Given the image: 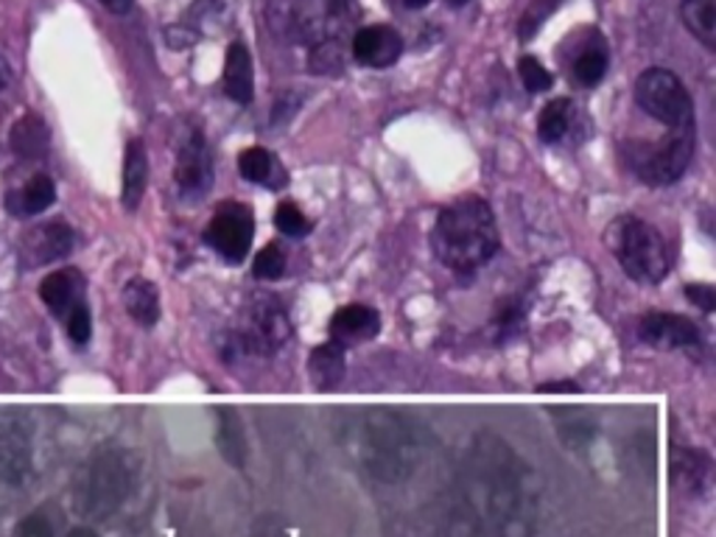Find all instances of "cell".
<instances>
[{
    "instance_id": "9a60e30c",
    "label": "cell",
    "mask_w": 716,
    "mask_h": 537,
    "mask_svg": "<svg viewBox=\"0 0 716 537\" xmlns=\"http://www.w3.org/2000/svg\"><path fill=\"white\" fill-rule=\"evenodd\" d=\"M146 185H149V155L144 140H129L124 157V187H121V202L126 210H135L140 205Z\"/></svg>"
},
{
    "instance_id": "7a4b0ae2",
    "label": "cell",
    "mask_w": 716,
    "mask_h": 537,
    "mask_svg": "<svg viewBox=\"0 0 716 537\" xmlns=\"http://www.w3.org/2000/svg\"><path fill=\"white\" fill-rule=\"evenodd\" d=\"M501 247L492 207L481 196H462L436 216L431 250L451 272L470 275L496 258Z\"/></svg>"
},
{
    "instance_id": "3957f363",
    "label": "cell",
    "mask_w": 716,
    "mask_h": 537,
    "mask_svg": "<svg viewBox=\"0 0 716 537\" xmlns=\"http://www.w3.org/2000/svg\"><path fill=\"white\" fill-rule=\"evenodd\" d=\"M607 244L624 275L641 286H655L669 275L667 241L638 216H618L607 230Z\"/></svg>"
},
{
    "instance_id": "1f68e13d",
    "label": "cell",
    "mask_w": 716,
    "mask_h": 537,
    "mask_svg": "<svg viewBox=\"0 0 716 537\" xmlns=\"http://www.w3.org/2000/svg\"><path fill=\"white\" fill-rule=\"evenodd\" d=\"M541 395H580V387L577 384H543L537 387Z\"/></svg>"
},
{
    "instance_id": "52a82bcc",
    "label": "cell",
    "mask_w": 716,
    "mask_h": 537,
    "mask_svg": "<svg viewBox=\"0 0 716 537\" xmlns=\"http://www.w3.org/2000/svg\"><path fill=\"white\" fill-rule=\"evenodd\" d=\"M177 194L194 205L202 196L211 194L213 187V157L211 146L205 140V132L200 126H187L177 146V165H174Z\"/></svg>"
},
{
    "instance_id": "836d02e7",
    "label": "cell",
    "mask_w": 716,
    "mask_h": 537,
    "mask_svg": "<svg viewBox=\"0 0 716 537\" xmlns=\"http://www.w3.org/2000/svg\"><path fill=\"white\" fill-rule=\"evenodd\" d=\"M9 82H12V65L0 57V90H7Z\"/></svg>"
},
{
    "instance_id": "603a6c76",
    "label": "cell",
    "mask_w": 716,
    "mask_h": 537,
    "mask_svg": "<svg viewBox=\"0 0 716 537\" xmlns=\"http://www.w3.org/2000/svg\"><path fill=\"white\" fill-rule=\"evenodd\" d=\"M674 473L692 493H703L711 481V459L697 448L680 450L674 459Z\"/></svg>"
},
{
    "instance_id": "7402d4cb",
    "label": "cell",
    "mask_w": 716,
    "mask_h": 537,
    "mask_svg": "<svg viewBox=\"0 0 716 537\" xmlns=\"http://www.w3.org/2000/svg\"><path fill=\"white\" fill-rule=\"evenodd\" d=\"M573 121V104L571 99H555L543 106L541 118H537V135L543 144H560L568 135Z\"/></svg>"
},
{
    "instance_id": "9c48e42d",
    "label": "cell",
    "mask_w": 716,
    "mask_h": 537,
    "mask_svg": "<svg viewBox=\"0 0 716 537\" xmlns=\"http://www.w3.org/2000/svg\"><path fill=\"white\" fill-rule=\"evenodd\" d=\"M76 247V232L68 221L54 219L25 230L20 238V255L25 266H48L68 258Z\"/></svg>"
},
{
    "instance_id": "2e32d148",
    "label": "cell",
    "mask_w": 716,
    "mask_h": 537,
    "mask_svg": "<svg viewBox=\"0 0 716 537\" xmlns=\"http://www.w3.org/2000/svg\"><path fill=\"white\" fill-rule=\"evenodd\" d=\"M9 146H12V151L20 160H43L50 146L48 126H45V121L39 115H23L12 126V132H9Z\"/></svg>"
},
{
    "instance_id": "d6986e66",
    "label": "cell",
    "mask_w": 716,
    "mask_h": 537,
    "mask_svg": "<svg viewBox=\"0 0 716 537\" xmlns=\"http://www.w3.org/2000/svg\"><path fill=\"white\" fill-rule=\"evenodd\" d=\"M238 171H241L243 180L258 182V185L283 187V182H286L281 163L274 160L272 151L261 149V146H252V149L241 151V157H238Z\"/></svg>"
},
{
    "instance_id": "d4e9b609",
    "label": "cell",
    "mask_w": 716,
    "mask_h": 537,
    "mask_svg": "<svg viewBox=\"0 0 716 537\" xmlns=\"http://www.w3.org/2000/svg\"><path fill=\"white\" fill-rule=\"evenodd\" d=\"M274 225H277V230L288 238H306L314 227L311 219H308L306 213L299 210L294 202H283V205H277V210H274Z\"/></svg>"
},
{
    "instance_id": "d6a6232c",
    "label": "cell",
    "mask_w": 716,
    "mask_h": 537,
    "mask_svg": "<svg viewBox=\"0 0 716 537\" xmlns=\"http://www.w3.org/2000/svg\"><path fill=\"white\" fill-rule=\"evenodd\" d=\"M99 3L104 9H110L113 14H126L132 9V3H135V0H99Z\"/></svg>"
},
{
    "instance_id": "8fae6325",
    "label": "cell",
    "mask_w": 716,
    "mask_h": 537,
    "mask_svg": "<svg viewBox=\"0 0 716 537\" xmlns=\"http://www.w3.org/2000/svg\"><path fill=\"white\" fill-rule=\"evenodd\" d=\"M404 54V37L395 32L393 25H367L353 34V57L355 62L367 68H389Z\"/></svg>"
},
{
    "instance_id": "277c9868",
    "label": "cell",
    "mask_w": 716,
    "mask_h": 537,
    "mask_svg": "<svg viewBox=\"0 0 716 537\" xmlns=\"http://www.w3.org/2000/svg\"><path fill=\"white\" fill-rule=\"evenodd\" d=\"M694 149H697V129H669L667 138H660L658 144H629L627 165L647 185H674L692 165Z\"/></svg>"
},
{
    "instance_id": "e575fe53",
    "label": "cell",
    "mask_w": 716,
    "mask_h": 537,
    "mask_svg": "<svg viewBox=\"0 0 716 537\" xmlns=\"http://www.w3.org/2000/svg\"><path fill=\"white\" fill-rule=\"evenodd\" d=\"M406 9H425L431 3V0H400Z\"/></svg>"
},
{
    "instance_id": "8992f818",
    "label": "cell",
    "mask_w": 716,
    "mask_h": 537,
    "mask_svg": "<svg viewBox=\"0 0 716 537\" xmlns=\"http://www.w3.org/2000/svg\"><path fill=\"white\" fill-rule=\"evenodd\" d=\"M636 101L649 118L663 124L672 132L697 129L694 121V101L672 70L649 68L638 76Z\"/></svg>"
},
{
    "instance_id": "83f0119b",
    "label": "cell",
    "mask_w": 716,
    "mask_h": 537,
    "mask_svg": "<svg viewBox=\"0 0 716 537\" xmlns=\"http://www.w3.org/2000/svg\"><path fill=\"white\" fill-rule=\"evenodd\" d=\"M518 73H521L523 88L535 95L546 93V90H552V84H555L552 73L543 68V62L537 57H521V62H518Z\"/></svg>"
},
{
    "instance_id": "484cf974",
    "label": "cell",
    "mask_w": 716,
    "mask_h": 537,
    "mask_svg": "<svg viewBox=\"0 0 716 537\" xmlns=\"http://www.w3.org/2000/svg\"><path fill=\"white\" fill-rule=\"evenodd\" d=\"M562 0H532L530 9L523 12L521 23H518V37L521 39H532L537 32H541V25L546 23L552 14L560 9Z\"/></svg>"
},
{
    "instance_id": "5bb4252c",
    "label": "cell",
    "mask_w": 716,
    "mask_h": 537,
    "mask_svg": "<svg viewBox=\"0 0 716 537\" xmlns=\"http://www.w3.org/2000/svg\"><path fill=\"white\" fill-rule=\"evenodd\" d=\"M54 202H57L54 180L48 174H37L7 196V210L18 219H29V216H39V213L48 210Z\"/></svg>"
},
{
    "instance_id": "4316f807",
    "label": "cell",
    "mask_w": 716,
    "mask_h": 537,
    "mask_svg": "<svg viewBox=\"0 0 716 537\" xmlns=\"http://www.w3.org/2000/svg\"><path fill=\"white\" fill-rule=\"evenodd\" d=\"M286 272V252L277 244H266L255 255V263H252V275L258 281H277Z\"/></svg>"
},
{
    "instance_id": "4dcf8cb0",
    "label": "cell",
    "mask_w": 716,
    "mask_h": 537,
    "mask_svg": "<svg viewBox=\"0 0 716 537\" xmlns=\"http://www.w3.org/2000/svg\"><path fill=\"white\" fill-rule=\"evenodd\" d=\"M521 322H523V311L521 306H515V302H510L504 311L496 313V328H499L501 336H512V333L521 328Z\"/></svg>"
},
{
    "instance_id": "ffe728a7",
    "label": "cell",
    "mask_w": 716,
    "mask_h": 537,
    "mask_svg": "<svg viewBox=\"0 0 716 537\" xmlns=\"http://www.w3.org/2000/svg\"><path fill=\"white\" fill-rule=\"evenodd\" d=\"M308 373L319 389H333L344 378V347L337 342L319 344L308 358Z\"/></svg>"
},
{
    "instance_id": "cb8c5ba5",
    "label": "cell",
    "mask_w": 716,
    "mask_h": 537,
    "mask_svg": "<svg viewBox=\"0 0 716 537\" xmlns=\"http://www.w3.org/2000/svg\"><path fill=\"white\" fill-rule=\"evenodd\" d=\"M607 73V50L604 48H588L582 50L577 62H573V76H577V82L588 84V88H596L599 82Z\"/></svg>"
},
{
    "instance_id": "5b68a950",
    "label": "cell",
    "mask_w": 716,
    "mask_h": 537,
    "mask_svg": "<svg viewBox=\"0 0 716 537\" xmlns=\"http://www.w3.org/2000/svg\"><path fill=\"white\" fill-rule=\"evenodd\" d=\"M292 336V322L277 297H255L247 306L236 331L227 333V356H269Z\"/></svg>"
},
{
    "instance_id": "d590c367",
    "label": "cell",
    "mask_w": 716,
    "mask_h": 537,
    "mask_svg": "<svg viewBox=\"0 0 716 537\" xmlns=\"http://www.w3.org/2000/svg\"><path fill=\"white\" fill-rule=\"evenodd\" d=\"M445 3H448V7H454V9H459V7H465V3H470V0H445Z\"/></svg>"
},
{
    "instance_id": "f1b7e54d",
    "label": "cell",
    "mask_w": 716,
    "mask_h": 537,
    "mask_svg": "<svg viewBox=\"0 0 716 537\" xmlns=\"http://www.w3.org/2000/svg\"><path fill=\"white\" fill-rule=\"evenodd\" d=\"M65 325H68V336L73 339L76 344H88L90 336H93V317H90V308L84 302H76L68 313H65Z\"/></svg>"
},
{
    "instance_id": "7c38bea8",
    "label": "cell",
    "mask_w": 716,
    "mask_h": 537,
    "mask_svg": "<svg viewBox=\"0 0 716 537\" xmlns=\"http://www.w3.org/2000/svg\"><path fill=\"white\" fill-rule=\"evenodd\" d=\"M380 331V313L375 308L362 306V302H353V306L339 308L333 317H330V339L337 344H359L370 342V339L378 336Z\"/></svg>"
},
{
    "instance_id": "6da1fadb",
    "label": "cell",
    "mask_w": 716,
    "mask_h": 537,
    "mask_svg": "<svg viewBox=\"0 0 716 537\" xmlns=\"http://www.w3.org/2000/svg\"><path fill=\"white\" fill-rule=\"evenodd\" d=\"M355 18V0H266L269 25L288 43L311 48L317 70L342 68V43Z\"/></svg>"
},
{
    "instance_id": "30bf717a",
    "label": "cell",
    "mask_w": 716,
    "mask_h": 537,
    "mask_svg": "<svg viewBox=\"0 0 716 537\" xmlns=\"http://www.w3.org/2000/svg\"><path fill=\"white\" fill-rule=\"evenodd\" d=\"M638 336L641 342L652 344L658 351H697L700 347V328L692 319L680 317V313H663L649 311L638 322Z\"/></svg>"
},
{
    "instance_id": "e0dca14e",
    "label": "cell",
    "mask_w": 716,
    "mask_h": 537,
    "mask_svg": "<svg viewBox=\"0 0 716 537\" xmlns=\"http://www.w3.org/2000/svg\"><path fill=\"white\" fill-rule=\"evenodd\" d=\"M124 306L137 325H157V319H160V288L146 277H132L124 286Z\"/></svg>"
},
{
    "instance_id": "ba28073f",
    "label": "cell",
    "mask_w": 716,
    "mask_h": 537,
    "mask_svg": "<svg viewBox=\"0 0 716 537\" xmlns=\"http://www.w3.org/2000/svg\"><path fill=\"white\" fill-rule=\"evenodd\" d=\"M252 232H255V225H252L250 207L238 205V202H225L211 219L205 238L225 261L241 263L243 258L250 255Z\"/></svg>"
},
{
    "instance_id": "4fadbf2b",
    "label": "cell",
    "mask_w": 716,
    "mask_h": 537,
    "mask_svg": "<svg viewBox=\"0 0 716 537\" xmlns=\"http://www.w3.org/2000/svg\"><path fill=\"white\" fill-rule=\"evenodd\" d=\"M221 88H225L227 99L236 104L247 106L255 95V73H252V54L243 43H232L227 50L225 76H221Z\"/></svg>"
},
{
    "instance_id": "ac0fdd59",
    "label": "cell",
    "mask_w": 716,
    "mask_h": 537,
    "mask_svg": "<svg viewBox=\"0 0 716 537\" xmlns=\"http://www.w3.org/2000/svg\"><path fill=\"white\" fill-rule=\"evenodd\" d=\"M79 288L81 277L76 272H70V268H59V272H50L48 277H43V283H39V300L57 317H65L79 302Z\"/></svg>"
},
{
    "instance_id": "f546056e",
    "label": "cell",
    "mask_w": 716,
    "mask_h": 537,
    "mask_svg": "<svg viewBox=\"0 0 716 537\" xmlns=\"http://www.w3.org/2000/svg\"><path fill=\"white\" fill-rule=\"evenodd\" d=\"M685 297L705 313H711L716 308V292L708 283H692V286H685Z\"/></svg>"
},
{
    "instance_id": "44dd1931",
    "label": "cell",
    "mask_w": 716,
    "mask_h": 537,
    "mask_svg": "<svg viewBox=\"0 0 716 537\" xmlns=\"http://www.w3.org/2000/svg\"><path fill=\"white\" fill-rule=\"evenodd\" d=\"M680 18L705 48H716V0H683Z\"/></svg>"
}]
</instances>
